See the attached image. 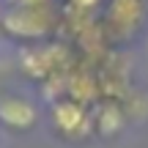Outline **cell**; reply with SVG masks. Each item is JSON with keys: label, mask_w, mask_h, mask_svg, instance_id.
I'll list each match as a JSON object with an SVG mask.
<instances>
[{"label": "cell", "mask_w": 148, "mask_h": 148, "mask_svg": "<svg viewBox=\"0 0 148 148\" xmlns=\"http://www.w3.org/2000/svg\"><path fill=\"white\" fill-rule=\"evenodd\" d=\"M0 123L11 132H27L38 123V107L25 96H0Z\"/></svg>", "instance_id": "3957f363"}, {"label": "cell", "mask_w": 148, "mask_h": 148, "mask_svg": "<svg viewBox=\"0 0 148 148\" xmlns=\"http://www.w3.org/2000/svg\"><path fill=\"white\" fill-rule=\"evenodd\" d=\"M123 126V115L115 104H104L99 110V115L93 118V129H99L101 134H115Z\"/></svg>", "instance_id": "8992f818"}, {"label": "cell", "mask_w": 148, "mask_h": 148, "mask_svg": "<svg viewBox=\"0 0 148 148\" xmlns=\"http://www.w3.org/2000/svg\"><path fill=\"white\" fill-rule=\"evenodd\" d=\"M52 123L69 140L88 137L90 129H93V118L88 115L85 104L82 101H74V99H60V101L52 104Z\"/></svg>", "instance_id": "7a4b0ae2"}, {"label": "cell", "mask_w": 148, "mask_h": 148, "mask_svg": "<svg viewBox=\"0 0 148 148\" xmlns=\"http://www.w3.org/2000/svg\"><path fill=\"white\" fill-rule=\"evenodd\" d=\"M99 3H101V0H69V5L74 11H79V14H90Z\"/></svg>", "instance_id": "52a82bcc"}, {"label": "cell", "mask_w": 148, "mask_h": 148, "mask_svg": "<svg viewBox=\"0 0 148 148\" xmlns=\"http://www.w3.org/2000/svg\"><path fill=\"white\" fill-rule=\"evenodd\" d=\"M11 5H44V3H52V0H8Z\"/></svg>", "instance_id": "ba28073f"}, {"label": "cell", "mask_w": 148, "mask_h": 148, "mask_svg": "<svg viewBox=\"0 0 148 148\" xmlns=\"http://www.w3.org/2000/svg\"><path fill=\"white\" fill-rule=\"evenodd\" d=\"M66 49L60 47H44V49H33V52L25 55V69L33 74V77H49L55 74V60L63 58Z\"/></svg>", "instance_id": "5b68a950"}, {"label": "cell", "mask_w": 148, "mask_h": 148, "mask_svg": "<svg viewBox=\"0 0 148 148\" xmlns=\"http://www.w3.org/2000/svg\"><path fill=\"white\" fill-rule=\"evenodd\" d=\"M143 19V0H110L107 27L115 36H132Z\"/></svg>", "instance_id": "277c9868"}, {"label": "cell", "mask_w": 148, "mask_h": 148, "mask_svg": "<svg viewBox=\"0 0 148 148\" xmlns=\"http://www.w3.org/2000/svg\"><path fill=\"white\" fill-rule=\"evenodd\" d=\"M0 27L14 38L38 41V38H44L55 27L52 3H44V5H11L0 16Z\"/></svg>", "instance_id": "6da1fadb"}]
</instances>
